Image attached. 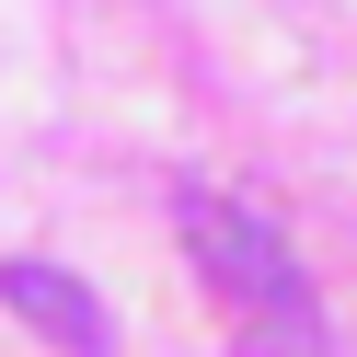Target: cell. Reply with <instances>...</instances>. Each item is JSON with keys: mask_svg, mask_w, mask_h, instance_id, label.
Segmentation results:
<instances>
[{"mask_svg": "<svg viewBox=\"0 0 357 357\" xmlns=\"http://www.w3.org/2000/svg\"><path fill=\"white\" fill-rule=\"evenodd\" d=\"M185 254L196 277L219 288V311H231V334H254L265 357H311V288L300 265H288V242L265 231L254 208H231V196H185Z\"/></svg>", "mask_w": 357, "mask_h": 357, "instance_id": "6da1fadb", "label": "cell"}, {"mask_svg": "<svg viewBox=\"0 0 357 357\" xmlns=\"http://www.w3.org/2000/svg\"><path fill=\"white\" fill-rule=\"evenodd\" d=\"M0 300L24 311L35 334H58L70 357H116V323H104V311L81 300V277H58V265H12V277H0Z\"/></svg>", "mask_w": 357, "mask_h": 357, "instance_id": "7a4b0ae2", "label": "cell"}]
</instances>
